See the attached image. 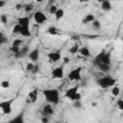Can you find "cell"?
Returning <instances> with one entry per match:
<instances>
[{"label": "cell", "mask_w": 123, "mask_h": 123, "mask_svg": "<svg viewBox=\"0 0 123 123\" xmlns=\"http://www.w3.org/2000/svg\"><path fill=\"white\" fill-rule=\"evenodd\" d=\"M42 94L46 100L51 105H58L60 103V91L57 88H45L42 91Z\"/></svg>", "instance_id": "obj_1"}, {"label": "cell", "mask_w": 123, "mask_h": 123, "mask_svg": "<svg viewBox=\"0 0 123 123\" xmlns=\"http://www.w3.org/2000/svg\"><path fill=\"white\" fill-rule=\"evenodd\" d=\"M79 90V86H74L72 87H69L65 90L64 92V97L67 98L68 100L75 102V101H79L82 98L81 93L78 91Z\"/></svg>", "instance_id": "obj_2"}, {"label": "cell", "mask_w": 123, "mask_h": 123, "mask_svg": "<svg viewBox=\"0 0 123 123\" xmlns=\"http://www.w3.org/2000/svg\"><path fill=\"white\" fill-rule=\"evenodd\" d=\"M97 85L103 88V89H107V88H110V87H112L113 86H115L116 84V80L111 76H104V77H101L99 79H97Z\"/></svg>", "instance_id": "obj_3"}, {"label": "cell", "mask_w": 123, "mask_h": 123, "mask_svg": "<svg viewBox=\"0 0 123 123\" xmlns=\"http://www.w3.org/2000/svg\"><path fill=\"white\" fill-rule=\"evenodd\" d=\"M93 62H102L105 64H111V54L109 52H106L105 50H102L93 60Z\"/></svg>", "instance_id": "obj_4"}, {"label": "cell", "mask_w": 123, "mask_h": 123, "mask_svg": "<svg viewBox=\"0 0 123 123\" xmlns=\"http://www.w3.org/2000/svg\"><path fill=\"white\" fill-rule=\"evenodd\" d=\"M14 99H9V100H4L0 102V110L2 111L3 114L9 115L12 112V106L13 103Z\"/></svg>", "instance_id": "obj_5"}, {"label": "cell", "mask_w": 123, "mask_h": 123, "mask_svg": "<svg viewBox=\"0 0 123 123\" xmlns=\"http://www.w3.org/2000/svg\"><path fill=\"white\" fill-rule=\"evenodd\" d=\"M82 69L83 67L82 66H78L76 68H73L72 70L69 71V73L67 74V78L69 81H80L82 76H81V73H82Z\"/></svg>", "instance_id": "obj_6"}, {"label": "cell", "mask_w": 123, "mask_h": 123, "mask_svg": "<svg viewBox=\"0 0 123 123\" xmlns=\"http://www.w3.org/2000/svg\"><path fill=\"white\" fill-rule=\"evenodd\" d=\"M33 18H34V20H35V22L37 24H43L47 20L46 14L43 12H41V11L35 12L34 14H33Z\"/></svg>", "instance_id": "obj_7"}, {"label": "cell", "mask_w": 123, "mask_h": 123, "mask_svg": "<svg viewBox=\"0 0 123 123\" xmlns=\"http://www.w3.org/2000/svg\"><path fill=\"white\" fill-rule=\"evenodd\" d=\"M64 76V69L62 66H58L51 71V77L53 79H62Z\"/></svg>", "instance_id": "obj_8"}, {"label": "cell", "mask_w": 123, "mask_h": 123, "mask_svg": "<svg viewBox=\"0 0 123 123\" xmlns=\"http://www.w3.org/2000/svg\"><path fill=\"white\" fill-rule=\"evenodd\" d=\"M37 96H38V90L37 88H34L33 90H31L26 98V102L28 104H35L37 100Z\"/></svg>", "instance_id": "obj_9"}, {"label": "cell", "mask_w": 123, "mask_h": 123, "mask_svg": "<svg viewBox=\"0 0 123 123\" xmlns=\"http://www.w3.org/2000/svg\"><path fill=\"white\" fill-rule=\"evenodd\" d=\"M47 58L50 62H59L61 59H62V56H61V52L60 51H52V52H49L47 54Z\"/></svg>", "instance_id": "obj_10"}, {"label": "cell", "mask_w": 123, "mask_h": 123, "mask_svg": "<svg viewBox=\"0 0 123 123\" xmlns=\"http://www.w3.org/2000/svg\"><path fill=\"white\" fill-rule=\"evenodd\" d=\"M41 113H42V116H50L54 113V109L52 107L51 104H45L43 107H42V111H41Z\"/></svg>", "instance_id": "obj_11"}, {"label": "cell", "mask_w": 123, "mask_h": 123, "mask_svg": "<svg viewBox=\"0 0 123 123\" xmlns=\"http://www.w3.org/2000/svg\"><path fill=\"white\" fill-rule=\"evenodd\" d=\"M28 58L31 60L32 62L38 61V59H39V49H38V47H36V48H34L31 52H29Z\"/></svg>", "instance_id": "obj_12"}, {"label": "cell", "mask_w": 123, "mask_h": 123, "mask_svg": "<svg viewBox=\"0 0 123 123\" xmlns=\"http://www.w3.org/2000/svg\"><path fill=\"white\" fill-rule=\"evenodd\" d=\"M93 64L102 72L104 73H108L111 68V64H105V63H102V62H93Z\"/></svg>", "instance_id": "obj_13"}, {"label": "cell", "mask_w": 123, "mask_h": 123, "mask_svg": "<svg viewBox=\"0 0 123 123\" xmlns=\"http://www.w3.org/2000/svg\"><path fill=\"white\" fill-rule=\"evenodd\" d=\"M8 123H25L24 111H20L17 115H15V116L12 117V119H10V120L8 121Z\"/></svg>", "instance_id": "obj_14"}, {"label": "cell", "mask_w": 123, "mask_h": 123, "mask_svg": "<svg viewBox=\"0 0 123 123\" xmlns=\"http://www.w3.org/2000/svg\"><path fill=\"white\" fill-rule=\"evenodd\" d=\"M17 24L20 27H28L30 26V17L29 16H20L16 19Z\"/></svg>", "instance_id": "obj_15"}, {"label": "cell", "mask_w": 123, "mask_h": 123, "mask_svg": "<svg viewBox=\"0 0 123 123\" xmlns=\"http://www.w3.org/2000/svg\"><path fill=\"white\" fill-rule=\"evenodd\" d=\"M111 9H112V5H111V1H108V0L101 1V10L102 11H104V12H110Z\"/></svg>", "instance_id": "obj_16"}, {"label": "cell", "mask_w": 123, "mask_h": 123, "mask_svg": "<svg viewBox=\"0 0 123 123\" xmlns=\"http://www.w3.org/2000/svg\"><path fill=\"white\" fill-rule=\"evenodd\" d=\"M81 56H83V57H86V58H88V57H91V53H90V50H89V48L87 47V46H83V47H80V49H79V52H78Z\"/></svg>", "instance_id": "obj_17"}, {"label": "cell", "mask_w": 123, "mask_h": 123, "mask_svg": "<svg viewBox=\"0 0 123 123\" xmlns=\"http://www.w3.org/2000/svg\"><path fill=\"white\" fill-rule=\"evenodd\" d=\"M19 35H21L24 37H31V31H30V26L28 27H21L20 28V33Z\"/></svg>", "instance_id": "obj_18"}, {"label": "cell", "mask_w": 123, "mask_h": 123, "mask_svg": "<svg viewBox=\"0 0 123 123\" xmlns=\"http://www.w3.org/2000/svg\"><path fill=\"white\" fill-rule=\"evenodd\" d=\"M94 20H95V16H94L92 13H87V14L85 16V18L83 19L82 23H83V24H88V23H92Z\"/></svg>", "instance_id": "obj_19"}, {"label": "cell", "mask_w": 123, "mask_h": 123, "mask_svg": "<svg viewBox=\"0 0 123 123\" xmlns=\"http://www.w3.org/2000/svg\"><path fill=\"white\" fill-rule=\"evenodd\" d=\"M54 15H55L56 20H61V19L64 16V10L62 9V8H59V9L57 10V12H55Z\"/></svg>", "instance_id": "obj_20"}, {"label": "cell", "mask_w": 123, "mask_h": 123, "mask_svg": "<svg viewBox=\"0 0 123 123\" xmlns=\"http://www.w3.org/2000/svg\"><path fill=\"white\" fill-rule=\"evenodd\" d=\"M79 49H80L79 44H78V43H75L74 45H72V46H71V47L68 49V52H69L70 54L74 55V54H77V53L79 52Z\"/></svg>", "instance_id": "obj_21"}, {"label": "cell", "mask_w": 123, "mask_h": 123, "mask_svg": "<svg viewBox=\"0 0 123 123\" xmlns=\"http://www.w3.org/2000/svg\"><path fill=\"white\" fill-rule=\"evenodd\" d=\"M27 54H29V47H28V45H23L22 47H20V51H19L18 57H22V56H25Z\"/></svg>", "instance_id": "obj_22"}, {"label": "cell", "mask_w": 123, "mask_h": 123, "mask_svg": "<svg viewBox=\"0 0 123 123\" xmlns=\"http://www.w3.org/2000/svg\"><path fill=\"white\" fill-rule=\"evenodd\" d=\"M47 33L49 35H51V36H57L59 34V31L55 26H51V27H49L47 29Z\"/></svg>", "instance_id": "obj_23"}, {"label": "cell", "mask_w": 123, "mask_h": 123, "mask_svg": "<svg viewBox=\"0 0 123 123\" xmlns=\"http://www.w3.org/2000/svg\"><path fill=\"white\" fill-rule=\"evenodd\" d=\"M10 51H11L12 54H14V56L18 57V55H19V51H20V47L11 46V47H10Z\"/></svg>", "instance_id": "obj_24"}, {"label": "cell", "mask_w": 123, "mask_h": 123, "mask_svg": "<svg viewBox=\"0 0 123 123\" xmlns=\"http://www.w3.org/2000/svg\"><path fill=\"white\" fill-rule=\"evenodd\" d=\"M111 94L113 95V96H118L119 94H120V88H119V86H112V88H111Z\"/></svg>", "instance_id": "obj_25"}, {"label": "cell", "mask_w": 123, "mask_h": 123, "mask_svg": "<svg viewBox=\"0 0 123 123\" xmlns=\"http://www.w3.org/2000/svg\"><path fill=\"white\" fill-rule=\"evenodd\" d=\"M8 14H6V13H2V14H0V22L3 24V25H5V24H7L8 23Z\"/></svg>", "instance_id": "obj_26"}, {"label": "cell", "mask_w": 123, "mask_h": 123, "mask_svg": "<svg viewBox=\"0 0 123 123\" xmlns=\"http://www.w3.org/2000/svg\"><path fill=\"white\" fill-rule=\"evenodd\" d=\"M22 43H23V40H22V39H20V38H15V39H14V40L12 41V46L21 47Z\"/></svg>", "instance_id": "obj_27"}, {"label": "cell", "mask_w": 123, "mask_h": 123, "mask_svg": "<svg viewBox=\"0 0 123 123\" xmlns=\"http://www.w3.org/2000/svg\"><path fill=\"white\" fill-rule=\"evenodd\" d=\"M91 24H92V27H93L95 30H99V29H101V22H100L99 20L95 19Z\"/></svg>", "instance_id": "obj_28"}, {"label": "cell", "mask_w": 123, "mask_h": 123, "mask_svg": "<svg viewBox=\"0 0 123 123\" xmlns=\"http://www.w3.org/2000/svg\"><path fill=\"white\" fill-rule=\"evenodd\" d=\"M20 28H21V27H20V26H19V25L16 23V24H15V25L12 27V33L13 35H17V34H19V33H20Z\"/></svg>", "instance_id": "obj_29"}, {"label": "cell", "mask_w": 123, "mask_h": 123, "mask_svg": "<svg viewBox=\"0 0 123 123\" xmlns=\"http://www.w3.org/2000/svg\"><path fill=\"white\" fill-rule=\"evenodd\" d=\"M33 8H34L33 4L29 3V4H27V5L24 7V11H25L26 12H32V11H33Z\"/></svg>", "instance_id": "obj_30"}, {"label": "cell", "mask_w": 123, "mask_h": 123, "mask_svg": "<svg viewBox=\"0 0 123 123\" xmlns=\"http://www.w3.org/2000/svg\"><path fill=\"white\" fill-rule=\"evenodd\" d=\"M0 86H1V87H3V88H9L10 86H11V84H10L9 81H6V80H5V81H2V82H1Z\"/></svg>", "instance_id": "obj_31"}, {"label": "cell", "mask_w": 123, "mask_h": 123, "mask_svg": "<svg viewBox=\"0 0 123 123\" xmlns=\"http://www.w3.org/2000/svg\"><path fill=\"white\" fill-rule=\"evenodd\" d=\"M6 42H7V37L4 36L3 33H0V46L5 44Z\"/></svg>", "instance_id": "obj_32"}, {"label": "cell", "mask_w": 123, "mask_h": 123, "mask_svg": "<svg viewBox=\"0 0 123 123\" xmlns=\"http://www.w3.org/2000/svg\"><path fill=\"white\" fill-rule=\"evenodd\" d=\"M58 9H59V8H58L56 5H52V6H50V8H49V13H51V14H55V12H57Z\"/></svg>", "instance_id": "obj_33"}, {"label": "cell", "mask_w": 123, "mask_h": 123, "mask_svg": "<svg viewBox=\"0 0 123 123\" xmlns=\"http://www.w3.org/2000/svg\"><path fill=\"white\" fill-rule=\"evenodd\" d=\"M34 66H35L34 62H28L27 65H26V71H28V72H32Z\"/></svg>", "instance_id": "obj_34"}, {"label": "cell", "mask_w": 123, "mask_h": 123, "mask_svg": "<svg viewBox=\"0 0 123 123\" xmlns=\"http://www.w3.org/2000/svg\"><path fill=\"white\" fill-rule=\"evenodd\" d=\"M116 106L120 111H123V100L122 99H118L116 102Z\"/></svg>", "instance_id": "obj_35"}, {"label": "cell", "mask_w": 123, "mask_h": 123, "mask_svg": "<svg viewBox=\"0 0 123 123\" xmlns=\"http://www.w3.org/2000/svg\"><path fill=\"white\" fill-rule=\"evenodd\" d=\"M73 103H74V107H75L76 109H81V108H82V102H81V100L75 101V102H73Z\"/></svg>", "instance_id": "obj_36"}, {"label": "cell", "mask_w": 123, "mask_h": 123, "mask_svg": "<svg viewBox=\"0 0 123 123\" xmlns=\"http://www.w3.org/2000/svg\"><path fill=\"white\" fill-rule=\"evenodd\" d=\"M38 72V65H36L35 64V66H34V68H33V70H32V74H37Z\"/></svg>", "instance_id": "obj_37"}, {"label": "cell", "mask_w": 123, "mask_h": 123, "mask_svg": "<svg viewBox=\"0 0 123 123\" xmlns=\"http://www.w3.org/2000/svg\"><path fill=\"white\" fill-rule=\"evenodd\" d=\"M41 122L42 123H48L49 122V117L48 116H42L41 117Z\"/></svg>", "instance_id": "obj_38"}, {"label": "cell", "mask_w": 123, "mask_h": 123, "mask_svg": "<svg viewBox=\"0 0 123 123\" xmlns=\"http://www.w3.org/2000/svg\"><path fill=\"white\" fill-rule=\"evenodd\" d=\"M21 8H23V7H22V5H21L20 3H17V4L15 5V10H16V11L21 10Z\"/></svg>", "instance_id": "obj_39"}, {"label": "cell", "mask_w": 123, "mask_h": 123, "mask_svg": "<svg viewBox=\"0 0 123 123\" xmlns=\"http://www.w3.org/2000/svg\"><path fill=\"white\" fill-rule=\"evenodd\" d=\"M62 61H63V62H64V63H68V62H70V59H69L68 57H64V58L62 59Z\"/></svg>", "instance_id": "obj_40"}, {"label": "cell", "mask_w": 123, "mask_h": 123, "mask_svg": "<svg viewBox=\"0 0 123 123\" xmlns=\"http://www.w3.org/2000/svg\"><path fill=\"white\" fill-rule=\"evenodd\" d=\"M6 1H4V0H0V8H3L5 5H6Z\"/></svg>", "instance_id": "obj_41"}, {"label": "cell", "mask_w": 123, "mask_h": 123, "mask_svg": "<svg viewBox=\"0 0 123 123\" xmlns=\"http://www.w3.org/2000/svg\"><path fill=\"white\" fill-rule=\"evenodd\" d=\"M79 37H80L79 36H73V37H71V39H72V40H78Z\"/></svg>", "instance_id": "obj_42"}, {"label": "cell", "mask_w": 123, "mask_h": 123, "mask_svg": "<svg viewBox=\"0 0 123 123\" xmlns=\"http://www.w3.org/2000/svg\"><path fill=\"white\" fill-rule=\"evenodd\" d=\"M62 123H67V122H66V121H65V122H62Z\"/></svg>", "instance_id": "obj_43"}]
</instances>
